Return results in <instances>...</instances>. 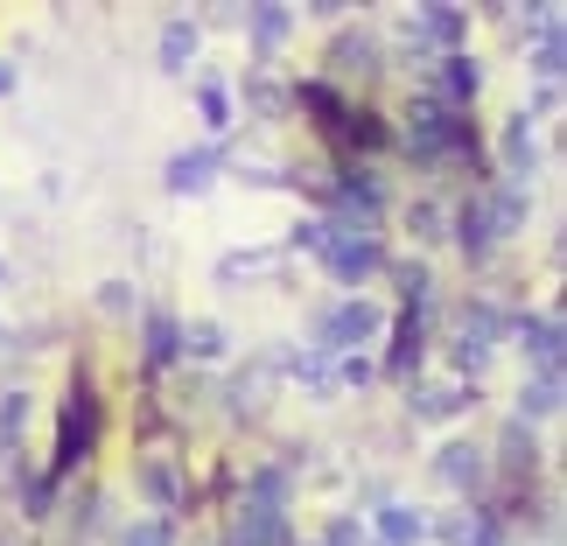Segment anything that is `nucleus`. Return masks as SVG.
<instances>
[{
	"label": "nucleus",
	"instance_id": "1",
	"mask_svg": "<svg viewBox=\"0 0 567 546\" xmlns=\"http://www.w3.org/2000/svg\"><path fill=\"white\" fill-rule=\"evenodd\" d=\"M526 225V189H512V183H497V189H476L463 210H455V246L463 253H497L505 238Z\"/></svg>",
	"mask_w": 567,
	"mask_h": 546
},
{
	"label": "nucleus",
	"instance_id": "2",
	"mask_svg": "<svg viewBox=\"0 0 567 546\" xmlns=\"http://www.w3.org/2000/svg\"><path fill=\"white\" fill-rule=\"evenodd\" d=\"M470 147H476V134H470V120H463V113H442V105L413 99V113H406V155H413V162L470 155Z\"/></svg>",
	"mask_w": 567,
	"mask_h": 546
},
{
	"label": "nucleus",
	"instance_id": "3",
	"mask_svg": "<svg viewBox=\"0 0 567 546\" xmlns=\"http://www.w3.org/2000/svg\"><path fill=\"white\" fill-rule=\"evenodd\" d=\"M92 434H99V392L84 385V379H71V400H63V413H56V455H50V470L71 476L84 455H92Z\"/></svg>",
	"mask_w": 567,
	"mask_h": 546
},
{
	"label": "nucleus",
	"instance_id": "4",
	"mask_svg": "<svg viewBox=\"0 0 567 546\" xmlns=\"http://www.w3.org/2000/svg\"><path fill=\"white\" fill-rule=\"evenodd\" d=\"M379 330H385V316H379L372 301L358 295V301H343L337 316H322V322H316V351H330V358H343V351H358V343H372Z\"/></svg>",
	"mask_w": 567,
	"mask_h": 546
},
{
	"label": "nucleus",
	"instance_id": "5",
	"mask_svg": "<svg viewBox=\"0 0 567 546\" xmlns=\"http://www.w3.org/2000/svg\"><path fill=\"white\" fill-rule=\"evenodd\" d=\"M322 267H330L343 288H358V280H372L379 267H385V246L372 231H337L330 225V246H322Z\"/></svg>",
	"mask_w": 567,
	"mask_h": 546
},
{
	"label": "nucleus",
	"instance_id": "6",
	"mask_svg": "<svg viewBox=\"0 0 567 546\" xmlns=\"http://www.w3.org/2000/svg\"><path fill=\"white\" fill-rule=\"evenodd\" d=\"M497 337H505V309H497V301H470V309L455 316V364L476 371L497 351Z\"/></svg>",
	"mask_w": 567,
	"mask_h": 546
},
{
	"label": "nucleus",
	"instance_id": "7",
	"mask_svg": "<svg viewBox=\"0 0 567 546\" xmlns=\"http://www.w3.org/2000/svg\"><path fill=\"white\" fill-rule=\"evenodd\" d=\"M476 92H484V71L455 50L427 71V105H442V113H463V105H476Z\"/></svg>",
	"mask_w": 567,
	"mask_h": 546
},
{
	"label": "nucleus",
	"instance_id": "8",
	"mask_svg": "<svg viewBox=\"0 0 567 546\" xmlns=\"http://www.w3.org/2000/svg\"><path fill=\"white\" fill-rule=\"evenodd\" d=\"M526 337V358H533V379H560V309H539L518 322Z\"/></svg>",
	"mask_w": 567,
	"mask_h": 546
},
{
	"label": "nucleus",
	"instance_id": "9",
	"mask_svg": "<svg viewBox=\"0 0 567 546\" xmlns=\"http://www.w3.org/2000/svg\"><path fill=\"white\" fill-rule=\"evenodd\" d=\"M463 406H470V379H442V385L413 379V392H406V413H413V421H455Z\"/></svg>",
	"mask_w": 567,
	"mask_h": 546
},
{
	"label": "nucleus",
	"instance_id": "10",
	"mask_svg": "<svg viewBox=\"0 0 567 546\" xmlns=\"http://www.w3.org/2000/svg\"><path fill=\"white\" fill-rule=\"evenodd\" d=\"M217 168H225V155H217V147H183V155H168L162 183L176 189V196H196V189L217 183Z\"/></svg>",
	"mask_w": 567,
	"mask_h": 546
},
{
	"label": "nucleus",
	"instance_id": "11",
	"mask_svg": "<svg viewBox=\"0 0 567 546\" xmlns=\"http://www.w3.org/2000/svg\"><path fill=\"white\" fill-rule=\"evenodd\" d=\"M231 546H288V518H280V505H238L231 518Z\"/></svg>",
	"mask_w": 567,
	"mask_h": 546
},
{
	"label": "nucleus",
	"instance_id": "12",
	"mask_svg": "<svg viewBox=\"0 0 567 546\" xmlns=\"http://www.w3.org/2000/svg\"><path fill=\"white\" fill-rule=\"evenodd\" d=\"M406 35L413 42H434V50L455 56V42L470 35V14L463 8H421V14H406Z\"/></svg>",
	"mask_w": 567,
	"mask_h": 546
},
{
	"label": "nucleus",
	"instance_id": "13",
	"mask_svg": "<svg viewBox=\"0 0 567 546\" xmlns=\"http://www.w3.org/2000/svg\"><path fill=\"white\" fill-rule=\"evenodd\" d=\"M533 168H539V134H533V120H512L505 126V183L526 189Z\"/></svg>",
	"mask_w": 567,
	"mask_h": 546
},
{
	"label": "nucleus",
	"instance_id": "14",
	"mask_svg": "<svg viewBox=\"0 0 567 546\" xmlns=\"http://www.w3.org/2000/svg\"><path fill=\"white\" fill-rule=\"evenodd\" d=\"M434 476H442L449 491H484V449H476V442H449L442 463H434Z\"/></svg>",
	"mask_w": 567,
	"mask_h": 546
},
{
	"label": "nucleus",
	"instance_id": "15",
	"mask_svg": "<svg viewBox=\"0 0 567 546\" xmlns=\"http://www.w3.org/2000/svg\"><path fill=\"white\" fill-rule=\"evenodd\" d=\"M379 546H421L427 533H434V518L427 512H413V505H379Z\"/></svg>",
	"mask_w": 567,
	"mask_h": 546
},
{
	"label": "nucleus",
	"instance_id": "16",
	"mask_svg": "<svg viewBox=\"0 0 567 546\" xmlns=\"http://www.w3.org/2000/svg\"><path fill=\"white\" fill-rule=\"evenodd\" d=\"M141 351H147V364H176L183 358V322L176 316H162V309H147V322H141Z\"/></svg>",
	"mask_w": 567,
	"mask_h": 546
},
{
	"label": "nucleus",
	"instance_id": "17",
	"mask_svg": "<svg viewBox=\"0 0 567 546\" xmlns=\"http://www.w3.org/2000/svg\"><path fill=\"white\" fill-rule=\"evenodd\" d=\"M421 343H427V309H400V322H392V371H406L421 364Z\"/></svg>",
	"mask_w": 567,
	"mask_h": 546
},
{
	"label": "nucleus",
	"instance_id": "18",
	"mask_svg": "<svg viewBox=\"0 0 567 546\" xmlns=\"http://www.w3.org/2000/svg\"><path fill=\"white\" fill-rule=\"evenodd\" d=\"M196 42H204V29H196V21H168V29H162V71H189V63H196Z\"/></svg>",
	"mask_w": 567,
	"mask_h": 546
},
{
	"label": "nucleus",
	"instance_id": "19",
	"mask_svg": "<svg viewBox=\"0 0 567 546\" xmlns=\"http://www.w3.org/2000/svg\"><path fill=\"white\" fill-rule=\"evenodd\" d=\"M141 491L155 497V505H183V470L168 463V455H147V463H141Z\"/></svg>",
	"mask_w": 567,
	"mask_h": 546
},
{
	"label": "nucleus",
	"instance_id": "20",
	"mask_svg": "<svg viewBox=\"0 0 567 546\" xmlns=\"http://www.w3.org/2000/svg\"><path fill=\"white\" fill-rule=\"evenodd\" d=\"M554 413H560V379H526V392H518V427L554 421Z\"/></svg>",
	"mask_w": 567,
	"mask_h": 546
},
{
	"label": "nucleus",
	"instance_id": "21",
	"mask_svg": "<svg viewBox=\"0 0 567 546\" xmlns=\"http://www.w3.org/2000/svg\"><path fill=\"white\" fill-rule=\"evenodd\" d=\"M497 455H505V470H512V476H533V470H539L533 427H518V421H505V434H497Z\"/></svg>",
	"mask_w": 567,
	"mask_h": 546
},
{
	"label": "nucleus",
	"instance_id": "22",
	"mask_svg": "<svg viewBox=\"0 0 567 546\" xmlns=\"http://www.w3.org/2000/svg\"><path fill=\"white\" fill-rule=\"evenodd\" d=\"M295 29V8H252V50H280Z\"/></svg>",
	"mask_w": 567,
	"mask_h": 546
},
{
	"label": "nucleus",
	"instance_id": "23",
	"mask_svg": "<svg viewBox=\"0 0 567 546\" xmlns=\"http://www.w3.org/2000/svg\"><path fill=\"white\" fill-rule=\"evenodd\" d=\"M183 358L217 364V358H225V330H217V322H183Z\"/></svg>",
	"mask_w": 567,
	"mask_h": 546
},
{
	"label": "nucleus",
	"instance_id": "24",
	"mask_svg": "<svg viewBox=\"0 0 567 546\" xmlns=\"http://www.w3.org/2000/svg\"><path fill=\"white\" fill-rule=\"evenodd\" d=\"M330 63H337L343 78H358V63H364V78H372V63H379V42H372V35H343L337 50H330Z\"/></svg>",
	"mask_w": 567,
	"mask_h": 546
},
{
	"label": "nucleus",
	"instance_id": "25",
	"mask_svg": "<svg viewBox=\"0 0 567 546\" xmlns=\"http://www.w3.org/2000/svg\"><path fill=\"white\" fill-rule=\"evenodd\" d=\"M196 105H204V126H210V134H225V126H231V99H225V84H196Z\"/></svg>",
	"mask_w": 567,
	"mask_h": 546
},
{
	"label": "nucleus",
	"instance_id": "26",
	"mask_svg": "<svg viewBox=\"0 0 567 546\" xmlns=\"http://www.w3.org/2000/svg\"><path fill=\"white\" fill-rule=\"evenodd\" d=\"M21 421H29V400H21V392H8V400H0V455H14Z\"/></svg>",
	"mask_w": 567,
	"mask_h": 546
},
{
	"label": "nucleus",
	"instance_id": "27",
	"mask_svg": "<svg viewBox=\"0 0 567 546\" xmlns=\"http://www.w3.org/2000/svg\"><path fill=\"white\" fill-rule=\"evenodd\" d=\"M99 301H105V309H113V316H126V309H141L134 280H105V288H99Z\"/></svg>",
	"mask_w": 567,
	"mask_h": 546
},
{
	"label": "nucleus",
	"instance_id": "28",
	"mask_svg": "<svg viewBox=\"0 0 567 546\" xmlns=\"http://www.w3.org/2000/svg\"><path fill=\"white\" fill-rule=\"evenodd\" d=\"M295 246L322 259V246H330V217H316V225H301V231H295Z\"/></svg>",
	"mask_w": 567,
	"mask_h": 546
},
{
	"label": "nucleus",
	"instance_id": "29",
	"mask_svg": "<svg viewBox=\"0 0 567 546\" xmlns=\"http://www.w3.org/2000/svg\"><path fill=\"white\" fill-rule=\"evenodd\" d=\"M126 546H168V518H147V526L126 533Z\"/></svg>",
	"mask_w": 567,
	"mask_h": 546
},
{
	"label": "nucleus",
	"instance_id": "30",
	"mask_svg": "<svg viewBox=\"0 0 567 546\" xmlns=\"http://www.w3.org/2000/svg\"><path fill=\"white\" fill-rule=\"evenodd\" d=\"M343 379H351V385H372V358H343Z\"/></svg>",
	"mask_w": 567,
	"mask_h": 546
},
{
	"label": "nucleus",
	"instance_id": "31",
	"mask_svg": "<svg viewBox=\"0 0 567 546\" xmlns=\"http://www.w3.org/2000/svg\"><path fill=\"white\" fill-rule=\"evenodd\" d=\"M14 343H21V337L8 330V322H0V371H14Z\"/></svg>",
	"mask_w": 567,
	"mask_h": 546
},
{
	"label": "nucleus",
	"instance_id": "32",
	"mask_svg": "<svg viewBox=\"0 0 567 546\" xmlns=\"http://www.w3.org/2000/svg\"><path fill=\"white\" fill-rule=\"evenodd\" d=\"M14 84H21V78H14V63H8V56H0V99H8V92H14Z\"/></svg>",
	"mask_w": 567,
	"mask_h": 546
}]
</instances>
